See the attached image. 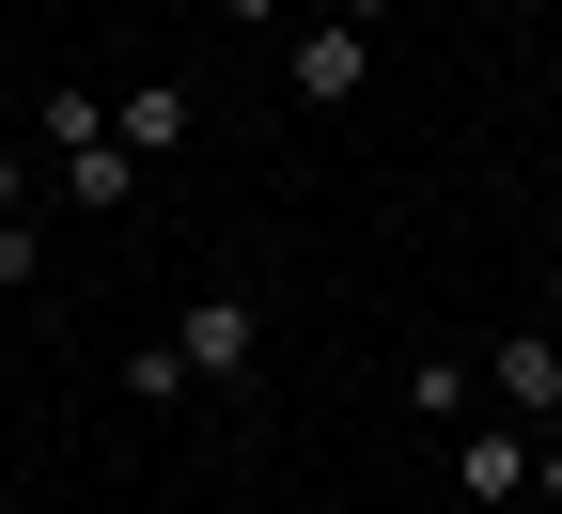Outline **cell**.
I'll return each instance as SVG.
<instances>
[{
  "label": "cell",
  "instance_id": "1",
  "mask_svg": "<svg viewBox=\"0 0 562 514\" xmlns=\"http://www.w3.org/2000/svg\"><path fill=\"white\" fill-rule=\"evenodd\" d=\"M172 358H188V390H235L250 358H266V312L220 281V297H188V312H172Z\"/></svg>",
  "mask_w": 562,
  "mask_h": 514
},
{
  "label": "cell",
  "instance_id": "2",
  "mask_svg": "<svg viewBox=\"0 0 562 514\" xmlns=\"http://www.w3.org/2000/svg\"><path fill=\"white\" fill-rule=\"evenodd\" d=\"M281 79H297V110H360V79H375V32H360V16H313L297 47H281Z\"/></svg>",
  "mask_w": 562,
  "mask_h": 514
},
{
  "label": "cell",
  "instance_id": "3",
  "mask_svg": "<svg viewBox=\"0 0 562 514\" xmlns=\"http://www.w3.org/2000/svg\"><path fill=\"white\" fill-rule=\"evenodd\" d=\"M484 390L516 406V436H562V343L547 328H501V343H484Z\"/></svg>",
  "mask_w": 562,
  "mask_h": 514
},
{
  "label": "cell",
  "instance_id": "4",
  "mask_svg": "<svg viewBox=\"0 0 562 514\" xmlns=\"http://www.w3.org/2000/svg\"><path fill=\"white\" fill-rule=\"evenodd\" d=\"M453 499H484V514L531 499V436H516V421H469V436H453Z\"/></svg>",
  "mask_w": 562,
  "mask_h": 514
},
{
  "label": "cell",
  "instance_id": "5",
  "mask_svg": "<svg viewBox=\"0 0 562 514\" xmlns=\"http://www.w3.org/2000/svg\"><path fill=\"white\" fill-rule=\"evenodd\" d=\"M110 140H125V157H172V140H188V79H125L110 94Z\"/></svg>",
  "mask_w": 562,
  "mask_h": 514
},
{
  "label": "cell",
  "instance_id": "6",
  "mask_svg": "<svg viewBox=\"0 0 562 514\" xmlns=\"http://www.w3.org/2000/svg\"><path fill=\"white\" fill-rule=\"evenodd\" d=\"M484 406V358H406V421H469Z\"/></svg>",
  "mask_w": 562,
  "mask_h": 514
},
{
  "label": "cell",
  "instance_id": "7",
  "mask_svg": "<svg viewBox=\"0 0 562 514\" xmlns=\"http://www.w3.org/2000/svg\"><path fill=\"white\" fill-rule=\"evenodd\" d=\"M140 187V157H125V140H79V157H63V203H79V218H110Z\"/></svg>",
  "mask_w": 562,
  "mask_h": 514
},
{
  "label": "cell",
  "instance_id": "8",
  "mask_svg": "<svg viewBox=\"0 0 562 514\" xmlns=\"http://www.w3.org/2000/svg\"><path fill=\"white\" fill-rule=\"evenodd\" d=\"M125 390H140V406H188V358H172V328H157V343H125Z\"/></svg>",
  "mask_w": 562,
  "mask_h": 514
},
{
  "label": "cell",
  "instance_id": "9",
  "mask_svg": "<svg viewBox=\"0 0 562 514\" xmlns=\"http://www.w3.org/2000/svg\"><path fill=\"white\" fill-rule=\"evenodd\" d=\"M47 140H63V157H79V140H110V94H94V79H63V94H47Z\"/></svg>",
  "mask_w": 562,
  "mask_h": 514
},
{
  "label": "cell",
  "instance_id": "10",
  "mask_svg": "<svg viewBox=\"0 0 562 514\" xmlns=\"http://www.w3.org/2000/svg\"><path fill=\"white\" fill-rule=\"evenodd\" d=\"M0 218H32V172H16V140H0Z\"/></svg>",
  "mask_w": 562,
  "mask_h": 514
},
{
  "label": "cell",
  "instance_id": "11",
  "mask_svg": "<svg viewBox=\"0 0 562 514\" xmlns=\"http://www.w3.org/2000/svg\"><path fill=\"white\" fill-rule=\"evenodd\" d=\"M531 499H562V436H531Z\"/></svg>",
  "mask_w": 562,
  "mask_h": 514
},
{
  "label": "cell",
  "instance_id": "12",
  "mask_svg": "<svg viewBox=\"0 0 562 514\" xmlns=\"http://www.w3.org/2000/svg\"><path fill=\"white\" fill-rule=\"evenodd\" d=\"M344 16H360V32H375V16H391V0H344Z\"/></svg>",
  "mask_w": 562,
  "mask_h": 514
},
{
  "label": "cell",
  "instance_id": "13",
  "mask_svg": "<svg viewBox=\"0 0 562 514\" xmlns=\"http://www.w3.org/2000/svg\"><path fill=\"white\" fill-rule=\"evenodd\" d=\"M547 312H562V250H547Z\"/></svg>",
  "mask_w": 562,
  "mask_h": 514
}]
</instances>
